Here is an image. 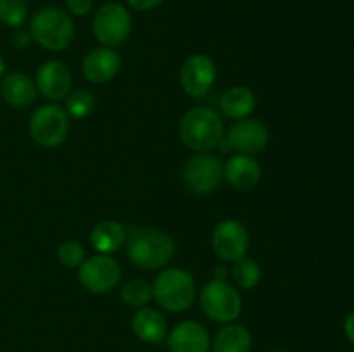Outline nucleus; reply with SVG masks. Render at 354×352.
Masks as SVG:
<instances>
[{
	"label": "nucleus",
	"mask_w": 354,
	"mask_h": 352,
	"mask_svg": "<svg viewBox=\"0 0 354 352\" xmlns=\"http://www.w3.org/2000/svg\"><path fill=\"white\" fill-rule=\"evenodd\" d=\"M127 255L131 264L147 271L162 269L176 252V244L168 231L154 226L135 228L128 231Z\"/></svg>",
	"instance_id": "f257e3e1"
},
{
	"label": "nucleus",
	"mask_w": 354,
	"mask_h": 352,
	"mask_svg": "<svg viewBox=\"0 0 354 352\" xmlns=\"http://www.w3.org/2000/svg\"><path fill=\"white\" fill-rule=\"evenodd\" d=\"M178 133L183 145L194 152H209L225 138V124L218 110L211 107H192L182 116Z\"/></svg>",
	"instance_id": "f03ea898"
},
{
	"label": "nucleus",
	"mask_w": 354,
	"mask_h": 352,
	"mask_svg": "<svg viewBox=\"0 0 354 352\" xmlns=\"http://www.w3.org/2000/svg\"><path fill=\"white\" fill-rule=\"evenodd\" d=\"M30 33L33 41L50 52L66 50L76 35L75 21L59 7H41L31 16Z\"/></svg>",
	"instance_id": "7ed1b4c3"
},
{
	"label": "nucleus",
	"mask_w": 354,
	"mask_h": 352,
	"mask_svg": "<svg viewBox=\"0 0 354 352\" xmlns=\"http://www.w3.org/2000/svg\"><path fill=\"white\" fill-rule=\"evenodd\" d=\"M196 297V278L183 268L162 269L152 283V299L168 313H185Z\"/></svg>",
	"instance_id": "20e7f679"
},
{
	"label": "nucleus",
	"mask_w": 354,
	"mask_h": 352,
	"mask_svg": "<svg viewBox=\"0 0 354 352\" xmlns=\"http://www.w3.org/2000/svg\"><path fill=\"white\" fill-rule=\"evenodd\" d=\"M201 309L216 323H235L242 314V297L230 280L213 278L199 293Z\"/></svg>",
	"instance_id": "39448f33"
},
{
	"label": "nucleus",
	"mask_w": 354,
	"mask_h": 352,
	"mask_svg": "<svg viewBox=\"0 0 354 352\" xmlns=\"http://www.w3.org/2000/svg\"><path fill=\"white\" fill-rule=\"evenodd\" d=\"M69 128L71 121L68 113L57 104H45L37 107L28 121L31 140L41 148L61 147L68 140Z\"/></svg>",
	"instance_id": "423d86ee"
},
{
	"label": "nucleus",
	"mask_w": 354,
	"mask_h": 352,
	"mask_svg": "<svg viewBox=\"0 0 354 352\" xmlns=\"http://www.w3.org/2000/svg\"><path fill=\"white\" fill-rule=\"evenodd\" d=\"M225 179V162L207 152H199L183 164L182 182L194 195H211Z\"/></svg>",
	"instance_id": "0eeeda50"
},
{
	"label": "nucleus",
	"mask_w": 354,
	"mask_h": 352,
	"mask_svg": "<svg viewBox=\"0 0 354 352\" xmlns=\"http://www.w3.org/2000/svg\"><path fill=\"white\" fill-rule=\"evenodd\" d=\"M131 14L123 3L107 2L99 7L92 21L93 37L102 47H118L130 38Z\"/></svg>",
	"instance_id": "6e6552de"
},
{
	"label": "nucleus",
	"mask_w": 354,
	"mask_h": 352,
	"mask_svg": "<svg viewBox=\"0 0 354 352\" xmlns=\"http://www.w3.org/2000/svg\"><path fill=\"white\" fill-rule=\"evenodd\" d=\"M123 278L120 261L109 254H97L85 259L78 268V282L90 293H107L116 289Z\"/></svg>",
	"instance_id": "1a4fd4ad"
},
{
	"label": "nucleus",
	"mask_w": 354,
	"mask_h": 352,
	"mask_svg": "<svg viewBox=\"0 0 354 352\" xmlns=\"http://www.w3.org/2000/svg\"><path fill=\"white\" fill-rule=\"evenodd\" d=\"M249 231L242 221L227 217L214 226L211 233V248L223 262H235L248 255Z\"/></svg>",
	"instance_id": "9d476101"
},
{
	"label": "nucleus",
	"mask_w": 354,
	"mask_h": 352,
	"mask_svg": "<svg viewBox=\"0 0 354 352\" xmlns=\"http://www.w3.org/2000/svg\"><path fill=\"white\" fill-rule=\"evenodd\" d=\"M218 76L216 62L206 54H194L185 59L180 69V85L194 99H203L214 86Z\"/></svg>",
	"instance_id": "9b49d317"
},
{
	"label": "nucleus",
	"mask_w": 354,
	"mask_h": 352,
	"mask_svg": "<svg viewBox=\"0 0 354 352\" xmlns=\"http://www.w3.org/2000/svg\"><path fill=\"white\" fill-rule=\"evenodd\" d=\"M227 141L237 154H261L270 144V130L263 121L245 117L235 121L234 126L228 130Z\"/></svg>",
	"instance_id": "f8f14e48"
},
{
	"label": "nucleus",
	"mask_w": 354,
	"mask_h": 352,
	"mask_svg": "<svg viewBox=\"0 0 354 352\" xmlns=\"http://www.w3.org/2000/svg\"><path fill=\"white\" fill-rule=\"evenodd\" d=\"M35 85H37L38 93L52 102L64 100L73 88V75L68 66L61 61H45L38 68L35 75Z\"/></svg>",
	"instance_id": "ddd939ff"
},
{
	"label": "nucleus",
	"mask_w": 354,
	"mask_h": 352,
	"mask_svg": "<svg viewBox=\"0 0 354 352\" xmlns=\"http://www.w3.org/2000/svg\"><path fill=\"white\" fill-rule=\"evenodd\" d=\"M121 69V55L116 48L99 47L85 55L82 64V72L85 79L93 85H104L118 76Z\"/></svg>",
	"instance_id": "4468645a"
},
{
	"label": "nucleus",
	"mask_w": 354,
	"mask_h": 352,
	"mask_svg": "<svg viewBox=\"0 0 354 352\" xmlns=\"http://www.w3.org/2000/svg\"><path fill=\"white\" fill-rule=\"evenodd\" d=\"M166 344L169 352H209L211 337L203 324L187 320L169 331Z\"/></svg>",
	"instance_id": "2eb2a0df"
},
{
	"label": "nucleus",
	"mask_w": 354,
	"mask_h": 352,
	"mask_svg": "<svg viewBox=\"0 0 354 352\" xmlns=\"http://www.w3.org/2000/svg\"><path fill=\"white\" fill-rule=\"evenodd\" d=\"M263 168L254 155L235 154L225 162V179L237 192H251L259 185Z\"/></svg>",
	"instance_id": "dca6fc26"
},
{
	"label": "nucleus",
	"mask_w": 354,
	"mask_h": 352,
	"mask_svg": "<svg viewBox=\"0 0 354 352\" xmlns=\"http://www.w3.org/2000/svg\"><path fill=\"white\" fill-rule=\"evenodd\" d=\"M0 95L14 109H24L35 104L38 90L35 79L26 72H10L0 81Z\"/></svg>",
	"instance_id": "f3484780"
},
{
	"label": "nucleus",
	"mask_w": 354,
	"mask_h": 352,
	"mask_svg": "<svg viewBox=\"0 0 354 352\" xmlns=\"http://www.w3.org/2000/svg\"><path fill=\"white\" fill-rule=\"evenodd\" d=\"M131 330L145 344H161L168 337V321L161 311L147 306L133 314Z\"/></svg>",
	"instance_id": "a211bd4d"
},
{
	"label": "nucleus",
	"mask_w": 354,
	"mask_h": 352,
	"mask_svg": "<svg viewBox=\"0 0 354 352\" xmlns=\"http://www.w3.org/2000/svg\"><path fill=\"white\" fill-rule=\"evenodd\" d=\"M128 238V228L118 219H104L90 231V244L97 254H109L120 251Z\"/></svg>",
	"instance_id": "6ab92c4d"
},
{
	"label": "nucleus",
	"mask_w": 354,
	"mask_h": 352,
	"mask_svg": "<svg viewBox=\"0 0 354 352\" xmlns=\"http://www.w3.org/2000/svg\"><path fill=\"white\" fill-rule=\"evenodd\" d=\"M256 109V95L248 86H232L220 97V113L227 119L241 121L251 116Z\"/></svg>",
	"instance_id": "aec40b11"
},
{
	"label": "nucleus",
	"mask_w": 354,
	"mask_h": 352,
	"mask_svg": "<svg viewBox=\"0 0 354 352\" xmlns=\"http://www.w3.org/2000/svg\"><path fill=\"white\" fill-rule=\"evenodd\" d=\"M211 349L213 352H251V331L239 323L225 324L211 342Z\"/></svg>",
	"instance_id": "412c9836"
},
{
	"label": "nucleus",
	"mask_w": 354,
	"mask_h": 352,
	"mask_svg": "<svg viewBox=\"0 0 354 352\" xmlns=\"http://www.w3.org/2000/svg\"><path fill=\"white\" fill-rule=\"evenodd\" d=\"M230 276L234 280L235 286H239L242 290H252L261 282L263 269L256 259L244 255L239 261L232 262Z\"/></svg>",
	"instance_id": "4be33fe9"
},
{
	"label": "nucleus",
	"mask_w": 354,
	"mask_h": 352,
	"mask_svg": "<svg viewBox=\"0 0 354 352\" xmlns=\"http://www.w3.org/2000/svg\"><path fill=\"white\" fill-rule=\"evenodd\" d=\"M120 297L128 307H133V309L147 307L152 300V283L142 278L130 280L121 286Z\"/></svg>",
	"instance_id": "5701e85b"
},
{
	"label": "nucleus",
	"mask_w": 354,
	"mask_h": 352,
	"mask_svg": "<svg viewBox=\"0 0 354 352\" xmlns=\"http://www.w3.org/2000/svg\"><path fill=\"white\" fill-rule=\"evenodd\" d=\"M66 113H68L69 119H85L95 109V97L92 95V92L86 88H78L71 90L69 95L66 97Z\"/></svg>",
	"instance_id": "b1692460"
},
{
	"label": "nucleus",
	"mask_w": 354,
	"mask_h": 352,
	"mask_svg": "<svg viewBox=\"0 0 354 352\" xmlns=\"http://www.w3.org/2000/svg\"><path fill=\"white\" fill-rule=\"evenodd\" d=\"M26 0H0V23L7 28L23 26L28 19Z\"/></svg>",
	"instance_id": "393cba45"
},
{
	"label": "nucleus",
	"mask_w": 354,
	"mask_h": 352,
	"mask_svg": "<svg viewBox=\"0 0 354 352\" xmlns=\"http://www.w3.org/2000/svg\"><path fill=\"white\" fill-rule=\"evenodd\" d=\"M57 259L66 269H78L86 259L85 248L75 240H66L59 245Z\"/></svg>",
	"instance_id": "a878e982"
},
{
	"label": "nucleus",
	"mask_w": 354,
	"mask_h": 352,
	"mask_svg": "<svg viewBox=\"0 0 354 352\" xmlns=\"http://www.w3.org/2000/svg\"><path fill=\"white\" fill-rule=\"evenodd\" d=\"M66 6L73 16H86L92 10L93 0H66Z\"/></svg>",
	"instance_id": "bb28decb"
},
{
	"label": "nucleus",
	"mask_w": 354,
	"mask_h": 352,
	"mask_svg": "<svg viewBox=\"0 0 354 352\" xmlns=\"http://www.w3.org/2000/svg\"><path fill=\"white\" fill-rule=\"evenodd\" d=\"M10 41H12V45L17 48V50H24V48L30 47L33 38H31L30 30L17 28V30L12 33V37H10Z\"/></svg>",
	"instance_id": "cd10ccee"
},
{
	"label": "nucleus",
	"mask_w": 354,
	"mask_h": 352,
	"mask_svg": "<svg viewBox=\"0 0 354 352\" xmlns=\"http://www.w3.org/2000/svg\"><path fill=\"white\" fill-rule=\"evenodd\" d=\"M165 0H127L128 6L135 10H140V12H145V10H152L156 7H159Z\"/></svg>",
	"instance_id": "c85d7f7f"
},
{
	"label": "nucleus",
	"mask_w": 354,
	"mask_h": 352,
	"mask_svg": "<svg viewBox=\"0 0 354 352\" xmlns=\"http://www.w3.org/2000/svg\"><path fill=\"white\" fill-rule=\"evenodd\" d=\"M344 333L348 337V340L354 345V311L349 313L344 320Z\"/></svg>",
	"instance_id": "c756f323"
},
{
	"label": "nucleus",
	"mask_w": 354,
	"mask_h": 352,
	"mask_svg": "<svg viewBox=\"0 0 354 352\" xmlns=\"http://www.w3.org/2000/svg\"><path fill=\"white\" fill-rule=\"evenodd\" d=\"M3 71H6V61H3V57L0 55V76L3 75Z\"/></svg>",
	"instance_id": "7c9ffc66"
},
{
	"label": "nucleus",
	"mask_w": 354,
	"mask_h": 352,
	"mask_svg": "<svg viewBox=\"0 0 354 352\" xmlns=\"http://www.w3.org/2000/svg\"><path fill=\"white\" fill-rule=\"evenodd\" d=\"M273 352H287V351H273Z\"/></svg>",
	"instance_id": "2f4dec72"
}]
</instances>
